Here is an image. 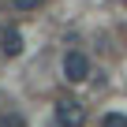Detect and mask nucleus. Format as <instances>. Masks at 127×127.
<instances>
[{"instance_id":"2","label":"nucleus","mask_w":127,"mask_h":127,"mask_svg":"<svg viewBox=\"0 0 127 127\" xmlns=\"http://www.w3.org/2000/svg\"><path fill=\"white\" fill-rule=\"evenodd\" d=\"M64 79L67 82H86L90 79V56L71 49V52H64Z\"/></svg>"},{"instance_id":"4","label":"nucleus","mask_w":127,"mask_h":127,"mask_svg":"<svg viewBox=\"0 0 127 127\" xmlns=\"http://www.w3.org/2000/svg\"><path fill=\"white\" fill-rule=\"evenodd\" d=\"M101 127H127V112H105Z\"/></svg>"},{"instance_id":"1","label":"nucleus","mask_w":127,"mask_h":127,"mask_svg":"<svg viewBox=\"0 0 127 127\" xmlns=\"http://www.w3.org/2000/svg\"><path fill=\"white\" fill-rule=\"evenodd\" d=\"M52 116H56V127H82L86 123V105L71 94H64V97H56Z\"/></svg>"},{"instance_id":"5","label":"nucleus","mask_w":127,"mask_h":127,"mask_svg":"<svg viewBox=\"0 0 127 127\" xmlns=\"http://www.w3.org/2000/svg\"><path fill=\"white\" fill-rule=\"evenodd\" d=\"M41 4H45V0H11V8H15V11H37Z\"/></svg>"},{"instance_id":"3","label":"nucleus","mask_w":127,"mask_h":127,"mask_svg":"<svg viewBox=\"0 0 127 127\" xmlns=\"http://www.w3.org/2000/svg\"><path fill=\"white\" fill-rule=\"evenodd\" d=\"M0 52H4L8 60H15V56L23 52V34H19L15 26H8L4 34H0Z\"/></svg>"},{"instance_id":"6","label":"nucleus","mask_w":127,"mask_h":127,"mask_svg":"<svg viewBox=\"0 0 127 127\" xmlns=\"http://www.w3.org/2000/svg\"><path fill=\"white\" fill-rule=\"evenodd\" d=\"M0 127H26L19 116H4V120H0Z\"/></svg>"}]
</instances>
